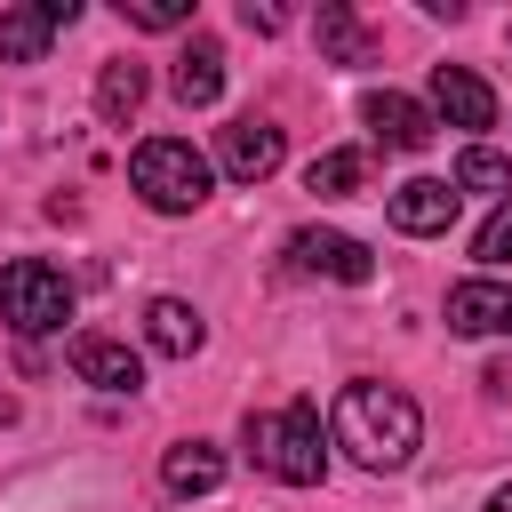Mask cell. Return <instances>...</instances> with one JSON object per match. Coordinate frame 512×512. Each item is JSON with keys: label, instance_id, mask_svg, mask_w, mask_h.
Masks as SVG:
<instances>
[{"label": "cell", "instance_id": "cell-1", "mask_svg": "<svg viewBox=\"0 0 512 512\" xmlns=\"http://www.w3.org/2000/svg\"><path fill=\"white\" fill-rule=\"evenodd\" d=\"M328 440H336L360 472H400V464L424 448V416H416V400H408L400 384L360 376V384H344V392H336Z\"/></svg>", "mask_w": 512, "mask_h": 512}, {"label": "cell", "instance_id": "cell-2", "mask_svg": "<svg viewBox=\"0 0 512 512\" xmlns=\"http://www.w3.org/2000/svg\"><path fill=\"white\" fill-rule=\"evenodd\" d=\"M240 440H248L256 472H272V480H288V488H312V480L328 472V448H320V408H312V400H288V408L248 416V424H240Z\"/></svg>", "mask_w": 512, "mask_h": 512}, {"label": "cell", "instance_id": "cell-3", "mask_svg": "<svg viewBox=\"0 0 512 512\" xmlns=\"http://www.w3.org/2000/svg\"><path fill=\"white\" fill-rule=\"evenodd\" d=\"M128 184L144 192V208H160V216H192V208L216 192V168H208V152H192L184 136H152V144L128 152Z\"/></svg>", "mask_w": 512, "mask_h": 512}, {"label": "cell", "instance_id": "cell-4", "mask_svg": "<svg viewBox=\"0 0 512 512\" xmlns=\"http://www.w3.org/2000/svg\"><path fill=\"white\" fill-rule=\"evenodd\" d=\"M0 320H8L16 336H48V328H64V320H72V280H64L56 264H40V256L0 264Z\"/></svg>", "mask_w": 512, "mask_h": 512}, {"label": "cell", "instance_id": "cell-5", "mask_svg": "<svg viewBox=\"0 0 512 512\" xmlns=\"http://www.w3.org/2000/svg\"><path fill=\"white\" fill-rule=\"evenodd\" d=\"M288 264H296V272H312V280H344V288L376 280V256H368V240H352V232H320V224L288 232Z\"/></svg>", "mask_w": 512, "mask_h": 512}, {"label": "cell", "instance_id": "cell-6", "mask_svg": "<svg viewBox=\"0 0 512 512\" xmlns=\"http://www.w3.org/2000/svg\"><path fill=\"white\" fill-rule=\"evenodd\" d=\"M80 16V0H24V8H0V64H40L48 40Z\"/></svg>", "mask_w": 512, "mask_h": 512}, {"label": "cell", "instance_id": "cell-7", "mask_svg": "<svg viewBox=\"0 0 512 512\" xmlns=\"http://www.w3.org/2000/svg\"><path fill=\"white\" fill-rule=\"evenodd\" d=\"M280 128L272 120H256V112H240V120H224V136H216V160H224V176H240V184H264L272 168H280Z\"/></svg>", "mask_w": 512, "mask_h": 512}, {"label": "cell", "instance_id": "cell-8", "mask_svg": "<svg viewBox=\"0 0 512 512\" xmlns=\"http://www.w3.org/2000/svg\"><path fill=\"white\" fill-rule=\"evenodd\" d=\"M456 200H464V192H456V176H408L384 208H392V224H400V232L432 240V232H448V224H456Z\"/></svg>", "mask_w": 512, "mask_h": 512}, {"label": "cell", "instance_id": "cell-9", "mask_svg": "<svg viewBox=\"0 0 512 512\" xmlns=\"http://www.w3.org/2000/svg\"><path fill=\"white\" fill-rule=\"evenodd\" d=\"M432 112L448 128H496V88L464 64H432Z\"/></svg>", "mask_w": 512, "mask_h": 512}, {"label": "cell", "instance_id": "cell-10", "mask_svg": "<svg viewBox=\"0 0 512 512\" xmlns=\"http://www.w3.org/2000/svg\"><path fill=\"white\" fill-rule=\"evenodd\" d=\"M360 120H368L376 144H392V152H424V144H432V112H424L416 96H400V88H368V96H360Z\"/></svg>", "mask_w": 512, "mask_h": 512}, {"label": "cell", "instance_id": "cell-11", "mask_svg": "<svg viewBox=\"0 0 512 512\" xmlns=\"http://www.w3.org/2000/svg\"><path fill=\"white\" fill-rule=\"evenodd\" d=\"M448 328L456 336H512V280H456Z\"/></svg>", "mask_w": 512, "mask_h": 512}, {"label": "cell", "instance_id": "cell-12", "mask_svg": "<svg viewBox=\"0 0 512 512\" xmlns=\"http://www.w3.org/2000/svg\"><path fill=\"white\" fill-rule=\"evenodd\" d=\"M72 376L96 384V392H136L144 384V360L128 344H112V336H72Z\"/></svg>", "mask_w": 512, "mask_h": 512}, {"label": "cell", "instance_id": "cell-13", "mask_svg": "<svg viewBox=\"0 0 512 512\" xmlns=\"http://www.w3.org/2000/svg\"><path fill=\"white\" fill-rule=\"evenodd\" d=\"M144 344L168 352V360H192V352L208 344V320H200L184 296H152V304H144Z\"/></svg>", "mask_w": 512, "mask_h": 512}, {"label": "cell", "instance_id": "cell-14", "mask_svg": "<svg viewBox=\"0 0 512 512\" xmlns=\"http://www.w3.org/2000/svg\"><path fill=\"white\" fill-rule=\"evenodd\" d=\"M160 480H168V496H208V488H224V448L216 440H176L160 456Z\"/></svg>", "mask_w": 512, "mask_h": 512}, {"label": "cell", "instance_id": "cell-15", "mask_svg": "<svg viewBox=\"0 0 512 512\" xmlns=\"http://www.w3.org/2000/svg\"><path fill=\"white\" fill-rule=\"evenodd\" d=\"M168 88H176V104H216V96H224V48H216L208 32H192V48L176 56Z\"/></svg>", "mask_w": 512, "mask_h": 512}, {"label": "cell", "instance_id": "cell-16", "mask_svg": "<svg viewBox=\"0 0 512 512\" xmlns=\"http://www.w3.org/2000/svg\"><path fill=\"white\" fill-rule=\"evenodd\" d=\"M312 32H320V56H328V64H368V56H376L368 24H360L344 0H320V24H312Z\"/></svg>", "mask_w": 512, "mask_h": 512}, {"label": "cell", "instance_id": "cell-17", "mask_svg": "<svg viewBox=\"0 0 512 512\" xmlns=\"http://www.w3.org/2000/svg\"><path fill=\"white\" fill-rule=\"evenodd\" d=\"M136 104H144V64H136V56H112V64L96 72V112H104L112 128H128Z\"/></svg>", "mask_w": 512, "mask_h": 512}, {"label": "cell", "instance_id": "cell-18", "mask_svg": "<svg viewBox=\"0 0 512 512\" xmlns=\"http://www.w3.org/2000/svg\"><path fill=\"white\" fill-rule=\"evenodd\" d=\"M368 184V152H320L312 168H304V192H320V200H344V192H360Z\"/></svg>", "mask_w": 512, "mask_h": 512}, {"label": "cell", "instance_id": "cell-19", "mask_svg": "<svg viewBox=\"0 0 512 512\" xmlns=\"http://www.w3.org/2000/svg\"><path fill=\"white\" fill-rule=\"evenodd\" d=\"M456 192H512V160L488 152V144H464L456 152Z\"/></svg>", "mask_w": 512, "mask_h": 512}, {"label": "cell", "instance_id": "cell-20", "mask_svg": "<svg viewBox=\"0 0 512 512\" xmlns=\"http://www.w3.org/2000/svg\"><path fill=\"white\" fill-rule=\"evenodd\" d=\"M472 256H480L488 272H496V264H512V192H504V200H496V216L480 224V240H472Z\"/></svg>", "mask_w": 512, "mask_h": 512}, {"label": "cell", "instance_id": "cell-21", "mask_svg": "<svg viewBox=\"0 0 512 512\" xmlns=\"http://www.w3.org/2000/svg\"><path fill=\"white\" fill-rule=\"evenodd\" d=\"M120 16L144 32H176V24H192V0H120Z\"/></svg>", "mask_w": 512, "mask_h": 512}, {"label": "cell", "instance_id": "cell-22", "mask_svg": "<svg viewBox=\"0 0 512 512\" xmlns=\"http://www.w3.org/2000/svg\"><path fill=\"white\" fill-rule=\"evenodd\" d=\"M240 24H248V32H280V24H288V16H280V8H272V0H240Z\"/></svg>", "mask_w": 512, "mask_h": 512}, {"label": "cell", "instance_id": "cell-23", "mask_svg": "<svg viewBox=\"0 0 512 512\" xmlns=\"http://www.w3.org/2000/svg\"><path fill=\"white\" fill-rule=\"evenodd\" d=\"M488 512H512V488H496V496H488Z\"/></svg>", "mask_w": 512, "mask_h": 512}]
</instances>
